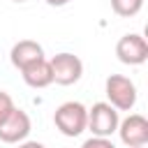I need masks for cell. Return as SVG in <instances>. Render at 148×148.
Here are the masks:
<instances>
[{
    "label": "cell",
    "instance_id": "cell-1",
    "mask_svg": "<svg viewBox=\"0 0 148 148\" xmlns=\"http://www.w3.org/2000/svg\"><path fill=\"white\" fill-rule=\"evenodd\" d=\"M53 125L60 134L65 136H79L86 132L88 127V109L81 102H62L56 111H53Z\"/></svg>",
    "mask_w": 148,
    "mask_h": 148
},
{
    "label": "cell",
    "instance_id": "cell-2",
    "mask_svg": "<svg viewBox=\"0 0 148 148\" xmlns=\"http://www.w3.org/2000/svg\"><path fill=\"white\" fill-rule=\"evenodd\" d=\"M104 92H106V102L116 111H132L136 104V97H139L134 81L123 74H111L104 81Z\"/></svg>",
    "mask_w": 148,
    "mask_h": 148
},
{
    "label": "cell",
    "instance_id": "cell-3",
    "mask_svg": "<svg viewBox=\"0 0 148 148\" xmlns=\"http://www.w3.org/2000/svg\"><path fill=\"white\" fill-rule=\"evenodd\" d=\"M49 65H51L53 83H58V86H74L83 76V62H81V58L74 56V53H69V51L56 53L53 58H49Z\"/></svg>",
    "mask_w": 148,
    "mask_h": 148
},
{
    "label": "cell",
    "instance_id": "cell-4",
    "mask_svg": "<svg viewBox=\"0 0 148 148\" xmlns=\"http://www.w3.org/2000/svg\"><path fill=\"white\" fill-rule=\"evenodd\" d=\"M120 113L109 104V102H95L88 109V127L95 136H111L118 130Z\"/></svg>",
    "mask_w": 148,
    "mask_h": 148
},
{
    "label": "cell",
    "instance_id": "cell-5",
    "mask_svg": "<svg viewBox=\"0 0 148 148\" xmlns=\"http://www.w3.org/2000/svg\"><path fill=\"white\" fill-rule=\"evenodd\" d=\"M116 56H118V60L123 65H132V67L143 65L148 60V42H146V37L139 35V32L123 35L118 39V44H116Z\"/></svg>",
    "mask_w": 148,
    "mask_h": 148
},
{
    "label": "cell",
    "instance_id": "cell-6",
    "mask_svg": "<svg viewBox=\"0 0 148 148\" xmlns=\"http://www.w3.org/2000/svg\"><path fill=\"white\" fill-rule=\"evenodd\" d=\"M118 136L127 148H136V146H146L148 143V120L141 113H130L127 118H123L118 123Z\"/></svg>",
    "mask_w": 148,
    "mask_h": 148
},
{
    "label": "cell",
    "instance_id": "cell-7",
    "mask_svg": "<svg viewBox=\"0 0 148 148\" xmlns=\"http://www.w3.org/2000/svg\"><path fill=\"white\" fill-rule=\"evenodd\" d=\"M30 130H32V123H30L28 111L14 106V111H12V113L7 116V120L0 125V141L16 146V143H21V141L28 139Z\"/></svg>",
    "mask_w": 148,
    "mask_h": 148
},
{
    "label": "cell",
    "instance_id": "cell-8",
    "mask_svg": "<svg viewBox=\"0 0 148 148\" xmlns=\"http://www.w3.org/2000/svg\"><path fill=\"white\" fill-rule=\"evenodd\" d=\"M39 58H46V56H44L42 44L35 42V39H21V42H16V44L12 46V51H9V60H12V65H14L16 69H23L25 65H30V62H35V60H39Z\"/></svg>",
    "mask_w": 148,
    "mask_h": 148
},
{
    "label": "cell",
    "instance_id": "cell-9",
    "mask_svg": "<svg viewBox=\"0 0 148 148\" xmlns=\"http://www.w3.org/2000/svg\"><path fill=\"white\" fill-rule=\"evenodd\" d=\"M18 72H21L23 81H25L30 88H35V90L46 88V86H51V83H53V74H51L49 58H39V60H35V62L25 65V67H23V69H18Z\"/></svg>",
    "mask_w": 148,
    "mask_h": 148
},
{
    "label": "cell",
    "instance_id": "cell-10",
    "mask_svg": "<svg viewBox=\"0 0 148 148\" xmlns=\"http://www.w3.org/2000/svg\"><path fill=\"white\" fill-rule=\"evenodd\" d=\"M111 9L123 18H132L143 9V0H111Z\"/></svg>",
    "mask_w": 148,
    "mask_h": 148
},
{
    "label": "cell",
    "instance_id": "cell-11",
    "mask_svg": "<svg viewBox=\"0 0 148 148\" xmlns=\"http://www.w3.org/2000/svg\"><path fill=\"white\" fill-rule=\"evenodd\" d=\"M14 99H12V95L9 92H5V90H0V125L7 120V116L14 111Z\"/></svg>",
    "mask_w": 148,
    "mask_h": 148
},
{
    "label": "cell",
    "instance_id": "cell-12",
    "mask_svg": "<svg viewBox=\"0 0 148 148\" xmlns=\"http://www.w3.org/2000/svg\"><path fill=\"white\" fill-rule=\"evenodd\" d=\"M81 148H116L113 146V141H111V136H90V139H86L83 143H81Z\"/></svg>",
    "mask_w": 148,
    "mask_h": 148
},
{
    "label": "cell",
    "instance_id": "cell-13",
    "mask_svg": "<svg viewBox=\"0 0 148 148\" xmlns=\"http://www.w3.org/2000/svg\"><path fill=\"white\" fill-rule=\"evenodd\" d=\"M16 148H46L44 143H39V141H21V143H16Z\"/></svg>",
    "mask_w": 148,
    "mask_h": 148
},
{
    "label": "cell",
    "instance_id": "cell-14",
    "mask_svg": "<svg viewBox=\"0 0 148 148\" xmlns=\"http://www.w3.org/2000/svg\"><path fill=\"white\" fill-rule=\"evenodd\" d=\"M44 2H46L49 7H65L69 0H44Z\"/></svg>",
    "mask_w": 148,
    "mask_h": 148
},
{
    "label": "cell",
    "instance_id": "cell-15",
    "mask_svg": "<svg viewBox=\"0 0 148 148\" xmlns=\"http://www.w3.org/2000/svg\"><path fill=\"white\" fill-rule=\"evenodd\" d=\"M12 2H28V0H12Z\"/></svg>",
    "mask_w": 148,
    "mask_h": 148
},
{
    "label": "cell",
    "instance_id": "cell-16",
    "mask_svg": "<svg viewBox=\"0 0 148 148\" xmlns=\"http://www.w3.org/2000/svg\"><path fill=\"white\" fill-rule=\"evenodd\" d=\"M136 148H146V146H136Z\"/></svg>",
    "mask_w": 148,
    "mask_h": 148
}]
</instances>
